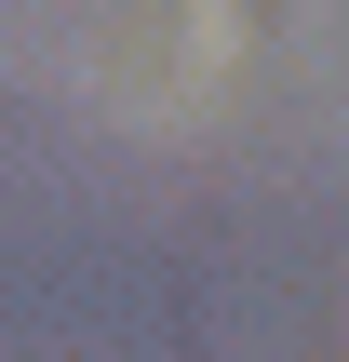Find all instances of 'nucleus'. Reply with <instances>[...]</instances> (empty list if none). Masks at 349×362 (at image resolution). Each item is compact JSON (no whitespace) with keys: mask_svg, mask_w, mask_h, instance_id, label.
Instances as JSON below:
<instances>
[]
</instances>
